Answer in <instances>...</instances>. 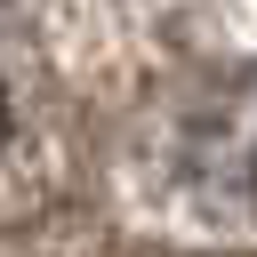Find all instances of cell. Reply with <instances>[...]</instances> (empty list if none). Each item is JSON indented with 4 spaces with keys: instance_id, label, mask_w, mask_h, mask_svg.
Here are the masks:
<instances>
[{
    "instance_id": "cell-2",
    "label": "cell",
    "mask_w": 257,
    "mask_h": 257,
    "mask_svg": "<svg viewBox=\"0 0 257 257\" xmlns=\"http://www.w3.org/2000/svg\"><path fill=\"white\" fill-rule=\"evenodd\" d=\"M8 137H16V112H8V88H0V153H8Z\"/></svg>"
},
{
    "instance_id": "cell-1",
    "label": "cell",
    "mask_w": 257,
    "mask_h": 257,
    "mask_svg": "<svg viewBox=\"0 0 257 257\" xmlns=\"http://www.w3.org/2000/svg\"><path fill=\"white\" fill-rule=\"evenodd\" d=\"M185 177L249 193L257 185V72H233L193 120H185Z\"/></svg>"
}]
</instances>
